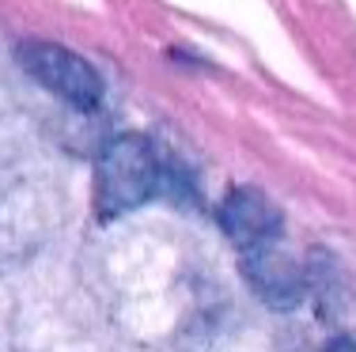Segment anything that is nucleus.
<instances>
[{"label":"nucleus","instance_id":"obj_1","mask_svg":"<svg viewBox=\"0 0 356 352\" xmlns=\"http://www.w3.org/2000/svg\"><path fill=\"white\" fill-rule=\"evenodd\" d=\"M159 163L152 152L148 137L122 133L110 137L95 159V212L99 220H118V216L140 208L156 194Z\"/></svg>","mask_w":356,"mask_h":352},{"label":"nucleus","instance_id":"obj_2","mask_svg":"<svg viewBox=\"0 0 356 352\" xmlns=\"http://www.w3.org/2000/svg\"><path fill=\"white\" fill-rule=\"evenodd\" d=\"M19 61L61 103H69L83 114L99 110V103H103V76L95 72V65L83 61L80 53H72L69 46H57V42H27L19 49Z\"/></svg>","mask_w":356,"mask_h":352},{"label":"nucleus","instance_id":"obj_3","mask_svg":"<svg viewBox=\"0 0 356 352\" xmlns=\"http://www.w3.org/2000/svg\"><path fill=\"white\" fill-rule=\"evenodd\" d=\"M220 228L239 246V254H250V250L281 242V212L261 190L239 186L220 205Z\"/></svg>","mask_w":356,"mask_h":352},{"label":"nucleus","instance_id":"obj_4","mask_svg":"<svg viewBox=\"0 0 356 352\" xmlns=\"http://www.w3.org/2000/svg\"><path fill=\"white\" fill-rule=\"evenodd\" d=\"M243 273H247L250 288L258 292L261 303L277 307V311H288V307H296V303L303 299V273H300V262L284 254L281 242L243 254Z\"/></svg>","mask_w":356,"mask_h":352},{"label":"nucleus","instance_id":"obj_5","mask_svg":"<svg viewBox=\"0 0 356 352\" xmlns=\"http://www.w3.org/2000/svg\"><path fill=\"white\" fill-rule=\"evenodd\" d=\"M322 352H356V341H353V337H334Z\"/></svg>","mask_w":356,"mask_h":352}]
</instances>
